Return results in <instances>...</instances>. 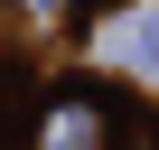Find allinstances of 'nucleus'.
I'll return each mask as SVG.
<instances>
[{
    "label": "nucleus",
    "mask_w": 159,
    "mask_h": 150,
    "mask_svg": "<svg viewBox=\"0 0 159 150\" xmlns=\"http://www.w3.org/2000/svg\"><path fill=\"white\" fill-rule=\"evenodd\" d=\"M47 150H103V113H94V103H66V113L47 122Z\"/></svg>",
    "instance_id": "1"
}]
</instances>
